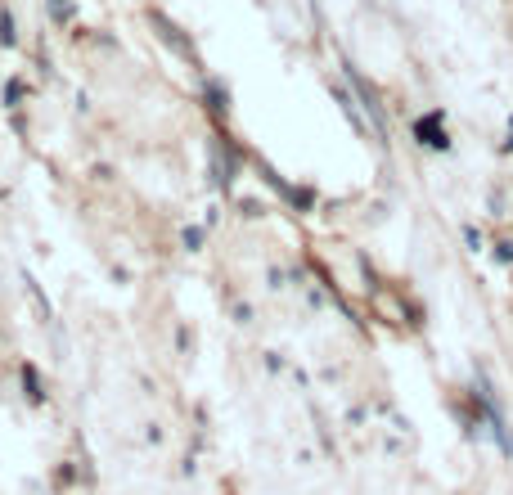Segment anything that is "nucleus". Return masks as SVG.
I'll return each mask as SVG.
<instances>
[{
	"label": "nucleus",
	"instance_id": "nucleus-12",
	"mask_svg": "<svg viewBox=\"0 0 513 495\" xmlns=\"http://www.w3.org/2000/svg\"><path fill=\"white\" fill-rule=\"evenodd\" d=\"M500 153H513V117H509V140L500 144Z\"/></svg>",
	"mask_w": 513,
	"mask_h": 495
},
{
	"label": "nucleus",
	"instance_id": "nucleus-4",
	"mask_svg": "<svg viewBox=\"0 0 513 495\" xmlns=\"http://www.w3.org/2000/svg\"><path fill=\"white\" fill-rule=\"evenodd\" d=\"M203 99H207V108H212L216 117L230 113V86H225V81L207 77V81H203Z\"/></svg>",
	"mask_w": 513,
	"mask_h": 495
},
{
	"label": "nucleus",
	"instance_id": "nucleus-9",
	"mask_svg": "<svg viewBox=\"0 0 513 495\" xmlns=\"http://www.w3.org/2000/svg\"><path fill=\"white\" fill-rule=\"evenodd\" d=\"M464 243H468V252H482V230H477V225H464Z\"/></svg>",
	"mask_w": 513,
	"mask_h": 495
},
{
	"label": "nucleus",
	"instance_id": "nucleus-10",
	"mask_svg": "<svg viewBox=\"0 0 513 495\" xmlns=\"http://www.w3.org/2000/svg\"><path fill=\"white\" fill-rule=\"evenodd\" d=\"M495 261H500V266H513V239L495 243Z\"/></svg>",
	"mask_w": 513,
	"mask_h": 495
},
{
	"label": "nucleus",
	"instance_id": "nucleus-7",
	"mask_svg": "<svg viewBox=\"0 0 513 495\" xmlns=\"http://www.w3.org/2000/svg\"><path fill=\"white\" fill-rule=\"evenodd\" d=\"M23 387H27V396H32V401H41V378H36L32 365H23Z\"/></svg>",
	"mask_w": 513,
	"mask_h": 495
},
{
	"label": "nucleus",
	"instance_id": "nucleus-3",
	"mask_svg": "<svg viewBox=\"0 0 513 495\" xmlns=\"http://www.w3.org/2000/svg\"><path fill=\"white\" fill-rule=\"evenodd\" d=\"M149 23H153V27H158V36H162V41H167V45H171V50H176V54H180V59H185V63H198V50H194V41H189V36H185V32H180V27H176V23H171V18H167V14H158V9H153V14H149Z\"/></svg>",
	"mask_w": 513,
	"mask_h": 495
},
{
	"label": "nucleus",
	"instance_id": "nucleus-5",
	"mask_svg": "<svg viewBox=\"0 0 513 495\" xmlns=\"http://www.w3.org/2000/svg\"><path fill=\"white\" fill-rule=\"evenodd\" d=\"M72 14H77V0H50V23L54 27L72 23Z\"/></svg>",
	"mask_w": 513,
	"mask_h": 495
},
{
	"label": "nucleus",
	"instance_id": "nucleus-2",
	"mask_svg": "<svg viewBox=\"0 0 513 495\" xmlns=\"http://www.w3.org/2000/svg\"><path fill=\"white\" fill-rule=\"evenodd\" d=\"M347 81H351V90H356V99H360V108H365V117H369V126H374V135H387V113H383V99H378V90L369 86L365 77H360L356 68L347 63Z\"/></svg>",
	"mask_w": 513,
	"mask_h": 495
},
{
	"label": "nucleus",
	"instance_id": "nucleus-6",
	"mask_svg": "<svg viewBox=\"0 0 513 495\" xmlns=\"http://www.w3.org/2000/svg\"><path fill=\"white\" fill-rule=\"evenodd\" d=\"M0 45H18V23L9 9H0Z\"/></svg>",
	"mask_w": 513,
	"mask_h": 495
},
{
	"label": "nucleus",
	"instance_id": "nucleus-11",
	"mask_svg": "<svg viewBox=\"0 0 513 495\" xmlns=\"http://www.w3.org/2000/svg\"><path fill=\"white\" fill-rule=\"evenodd\" d=\"M180 239H185V248H189V252H198V248H203V230H198V225H189V230L180 234Z\"/></svg>",
	"mask_w": 513,
	"mask_h": 495
},
{
	"label": "nucleus",
	"instance_id": "nucleus-8",
	"mask_svg": "<svg viewBox=\"0 0 513 495\" xmlns=\"http://www.w3.org/2000/svg\"><path fill=\"white\" fill-rule=\"evenodd\" d=\"M18 99H23V77H14V81L5 86V104H9V108H18Z\"/></svg>",
	"mask_w": 513,
	"mask_h": 495
},
{
	"label": "nucleus",
	"instance_id": "nucleus-1",
	"mask_svg": "<svg viewBox=\"0 0 513 495\" xmlns=\"http://www.w3.org/2000/svg\"><path fill=\"white\" fill-rule=\"evenodd\" d=\"M414 140L432 153H450V131H446V113L441 108H428L423 117H414Z\"/></svg>",
	"mask_w": 513,
	"mask_h": 495
}]
</instances>
